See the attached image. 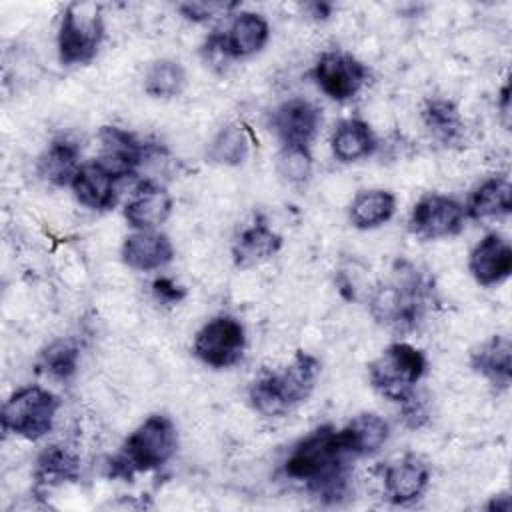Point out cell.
I'll return each instance as SVG.
<instances>
[{
	"label": "cell",
	"mask_w": 512,
	"mask_h": 512,
	"mask_svg": "<svg viewBox=\"0 0 512 512\" xmlns=\"http://www.w3.org/2000/svg\"><path fill=\"white\" fill-rule=\"evenodd\" d=\"M342 450L338 430L332 424H322L298 440L284 462V472L296 482H304L308 490L336 502L348 488V460Z\"/></svg>",
	"instance_id": "1"
},
{
	"label": "cell",
	"mask_w": 512,
	"mask_h": 512,
	"mask_svg": "<svg viewBox=\"0 0 512 512\" xmlns=\"http://www.w3.org/2000/svg\"><path fill=\"white\" fill-rule=\"evenodd\" d=\"M430 294V280L412 262L398 260L390 278L372 290L368 308L380 326L394 332H410L422 322Z\"/></svg>",
	"instance_id": "2"
},
{
	"label": "cell",
	"mask_w": 512,
	"mask_h": 512,
	"mask_svg": "<svg viewBox=\"0 0 512 512\" xmlns=\"http://www.w3.org/2000/svg\"><path fill=\"white\" fill-rule=\"evenodd\" d=\"M320 360L298 350L278 372H262L248 388L252 408L262 416H280L306 402L316 388Z\"/></svg>",
	"instance_id": "3"
},
{
	"label": "cell",
	"mask_w": 512,
	"mask_h": 512,
	"mask_svg": "<svg viewBox=\"0 0 512 512\" xmlns=\"http://www.w3.org/2000/svg\"><path fill=\"white\" fill-rule=\"evenodd\" d=\"M176 448L174 422L166 414H152L124 440L120 454L110 462V476L132 478L136 472L156 470L174 456Z\"/></svg>",
	"instance_id": "4"
},
{
	"label": "cell",
	"mask_w": 512,
	"mask_h": 512,
	"mask_svg": "<svg viewBox=\"0 0 512 512\" xmlns=\"http://www.w3.org/2000/svg\"><path fill=\"white\" fill-rule=\"evenodd\" d=\"M424 372V352L408 342H394L368 364V382L382 398L400 404L416 390Z\"/></svg>",
	"instance_id": "5"
},
{
	"label": "cell",
	"mask_w": 512,
	"mask_h": 512,
	"mask_svg": "<svg viewBox=\"0 0 512 512\" xmlns=\"http://www.w3.org/2000/svg\"><path fill=\"white\" fill-rule=\"evenodd\" d=\"M104 40L102 6L94 2H70L58 28V56L64 66L90 62Z\"/></svg>",
	"instance_id": "6"
},
{
	"label": "cell",
	"mask_w": 512,
	"mask_h": 512,
	"mask_svg": "<svg viewBox=\"0 0 512 512\" xmlns=\"http://www.w3.org/2000/svg\"><path fill=\"white\" fill-rule=\"evenodd\" d=\"M60 400L46 388L24 386L10 394L2 408V428L26 440L44 438L56 420Z\"/></svg>",
	"instance_id": "7"
},
{
	"label": "cell",
	"mask_w": 512,
	"mask_h": 512,
	"mask_svg": "<svg viewBox=\"0 0 512 512\" xmlns=\"http://www.w3.org/2000/svg\"><path fill=\"white\" fill-rule=\"evenodd\" d=\"M194 354L210 368H230L242 360L246 330L234 316L220 314L208 320L194 338Z\"/></svg>",
	"instance_id": "8"
},
{
	"label": "cell",
	"mask_w": 512,
	"mask_h": 512,
	"mask_svg": "<svg viewBox=\"0 0 512 512\" xmlns=\"http://www.w3.org/2000/svg\"><path fill=\"white\" fill-rule=\"evenodd\" d=\"M466 220L464 206L444 194L422 196L410 212V230L422 240L450 238L462 232Z\"/></svg>",
	"instance_id": "9"
},
{
	"label": "cell",
	"mask_w": 512,
	"mask_h": 512,
	"mask_svg": "<svg viewBox=\"0 0 512 512\" xmlns=\"http://www.w3.org/2000/svg\"><path fill=\"white\" fill-rule=\"evenodd\" d=\"M314 80L328 98L344 102L362 90L368 80V68L348 52L328 50L316 60Z\"/></svg>",
	"instance_id": "10"
},
{
	"label": "cell",
	"mask_w": 512,
	"mask_h": 512,
	"mask_svg": "<svg viewBox=\"0 0 512 512\" xmlns=\"http://www.w3.org/2000/svg\"><path fill=\"white\" fill-rule=\"evenodd\" d=\"M98 140L100 154L96 162L106 168L116 180L134 176L150 154L148 144L118 126H102L98 132Z\"/></svg>",
	"instance_id": "11"
},
{
	"label": "cell",
	"mask_w": 512,
	"mask_h": 512,
	"mask_svg": "<svg viewBox=\"0 0 512 512\" xmlns=\"http://www.w3.org/2000/svg\"><path fill=\"white\" fill-rule=\"evenodd\" d=\"M320 122V110L304 98H290L272 112V130L282 146H310Z\"/></svg>",
	"instance_id": "12"
},
{
	"label": "cell",
	"mask_w": 512,
	"mask_h": 512,
	"mask_svg": "<svg viewBox=\"0 0 512 512\" xmlns=\"http://www.w3.org/2000/svg\"><path fill=\"white\" fill-rule=\"evenodd\" d=\"M468 270L480 286L502 284L512 272V248L496 232L486 234L470 252Z\"/></svg>",
	"instance_id": "13"
},
{
	"label": "cell",
	"mask_w": 512,
	"mask_h": 512,
	"mask_svg": "<svg viewBox=\"0 0 512 512\" xmlns=\"http://www.w3.org/2000/svg\"><path fill=\"white\" fill-rule=\"evenodd\" d=\"M428 482L430 468L414 454L398 458L384 470V492L392 504H410L418 500L428 488Z\"/></svg>",
	"instance_id": "14"
},
{
	"label": "cell",
	"mask_w": 512,
	"mask_h": 512,
	"mask_svg": "<svg viewBox=\"0 0 512 512\" xmlns=\"http://www.w3.org/2000/svg\"><path fill=\"white\" fill-rule=\"evenodd\" d=\"M120 256L128 268L138 272H152L172 262L174 246L162 232L134 230L124 238Z\"/></svg>",
	"instance_id": "15"
},
{
	"label": "cell",
	"mask_w": 512,
	"mask_h": 512,
	"mask_svg": "<svg viewBox=\"0 0 512 512\" xmlns=\"http://www.w3.org/2000/svg\"><path fill=\"white\" fill-rule=\"evenodd\" d=\"M172 212L170 192L156 182H142L124 206V218L134 230H154Z\"/></svg>",
	"instance_id": "16"
},
{
	"label": "cell",
	"mask_w": 512,
	"mask_h": 512,
	"mask_svg": "<svg viewBox=\"0 0 512 512\" xmlns=\"http://www.w3.org/2000/svg\"><path fill=\"white\" fill-rule=\"evenodd\" d=\"M470 366L494 388L508 390L512 382V342L504 334H494L470 352Z\"/></svg>",
	"instance_id": "17"
},
{
	"label": "cell",
	"mask_w": 512,
	"mask_h": 512,
	"mask_svg": "<svg viewBox=\"0 0 512 512\" xmlns=\"http://www.w3.org/2000/svg\"><path fill=\"white\" fill-rule=\"evenodd\" d=\"M388 436V422L374 412H360L338 430L340 446L350 458L376 454L386 444Z\"/></svg>",
	"instance_id": "18"
},
{
	"label": "cell",
	"mask_w": 512,
	"mask_h": 512,
	"mask_svg": "<svg viewBox=\"0 0 512 512\" xmlns=\"http://www.w3.org/2000/svg\"><path fill=\"white\" fill-rule=\"evenodd\" d=\"M116 182L118 180L94 160L80 166L70 188L82 206L104 212L116 204Z\"/></svg>",
	"instance_id": "19"
},
{
	"label": "cell",
	"mask_w": 512,
	"mask_h": 512,
	"mask_svg": "<svg viewBox=\"0 0 512 512\" xmlns=\"http://www.w3.org/2000/svg\"><path fill=\"white\" fill-rule=\"evenodd\" d=\"M270 38V26L258 12H240L222 34V44L228 58H248L260 52Z\"/></svg>",
	"instance_id": "20"
},
{
	"label": "cell",
	"mask_w": 512,
	"mask_h": 512,
	"mask_svg": "<svg viewBox=\"0 0 512 512\" xmlns=\"http://www.w3.org/2000/svg\"><path fill=\"white\" fill-rule=\"evenodd\" d=\"M282 248V236L272 230L264 218L244 228L232 244V260L238 268H250L262 264L278 254Z\"/></svg>",
	"instance_id": "21"
},
{
	"label": "cell",
	"mask_w": 512,
	"mask_h": 512,
	"mask_svg": "<svg viewBox=\"0 0 512 512\" xmlns=\"http://www.w3.org/2000/svg\"><path fill=\"white\" fill-rule=\"evenodd\" d=\"M80 476L78 454L64 444L46 446L34 466V480L38 490H50L66 482H74Z\"/></svg>",
	"instance_id": "22"
},
{
	"label": "cell",
	"mask_w": 512,
	"mask_h": 512,
	"mask_svg": "<svg viewBox=\"0 0 512 512\" xmlns=\"http://www.w3.org/2000/svg\"><path fill=\"white\" fill-rule=\"evenodd\" d=\"M512 210V188L506 176H492L484 180L468 198L464 206L466 216L472 220L504 218Z\"/></svg>",
	"instance_id": "23"
},
{
	"label": "cell",
	"mask_w": 512,
	"mask_h": 512,
	"mask_svg": "<svg viewBox=\"0 0 512 512\" xmlns=\"http://www.w3.org/2000/svg\"><path fill=\"white\" fill-rule=\"evenodd\" d=\"M330 148L336 160L340 162H358L368 158L376 148V136L368 122L360 118H348L338 122L332 132Z\"/></svg>",
	"instance_id": "24"
},
{
	"label": "cell",
	"mask_w": 512,
	"mask_h": 512,
	"mask_svg": "<svg viewBox=\"0 0 512 512\" xmlns=\"http://www.w3.org/2000/svg\"><path fill=\"white\" fill-rule=\"evenodd\" d=\"M422 122L428 134L444 146L458 144L464 136L462 114L448 98H428L422 108Z\"/></svg>",
	"instance_id": "25"
},
{
	"label": "cell",
	"mask_w": 512,
	"mask_h": 512,
	"mask_svg": "<svg viewBox=\"0 0 512 512\" xmlns=\"http://www.w3.org/2000/svg\"><path fill=\"white\" fill-rule=\"evenodd\" d=\"M396 210V198L392 192L382 188L360 190L350 202V222L358 230H374L386 224Z\"/></svg>",
	"instance_id": "26"
},
{
	"label": "cell",
	"mask_w": 512,
	"mask_h": 512,
	"mask_svg": "<svg viewBox=\"0 0 512 512\" xmlns=\"http://www.w3.org/2000/svg\"><path fill=\"white\" fill-rule=\"evenodd\" d=\"M80 166V150L72 140L66 138L54 140L38 162L40 176L54 186H70Z\"/></svg>",
	"instance_id": "27"
},
{
	"label": "cell",
	"mask_w": 512,
	"mask_h": 512,
	"mask_svg": "<svg viewBox=\"0 0 512 512\" xmlns=\"http://www.w3.org/2000/svg\"><path fill=\"white\" fill-rule=\"evenodd\" d=\"M250 136L244 124H226L208 144L206 156L212 164L238 166L248 158Z\"/></svg>",
	"instance_id": "28"
},
{
	"label": "cell",
	"mask_w": 512,
	"mask_h": 512,
	"mask_svg": "<svg viewBox=\"0 0 512 512\" xmlns=\"http://www.w3.org/2000/svg\"><path fill=\"white\" fill-rule=\"evenodd\" d=\"M186 84V70L178 60L160 58L144 74V92L152 98H174Z\"/></svg>",
	"instance_id": "29"
},
{
	"label": "cell",
	"mask_w": 512,
	"mask_h": 512,
	"mask_svg": "<svg viewBox=\"0 0 512 512\" xmlns=\"http://www.w3.org/2000/svg\"><path fill=\"white\" fill-rule=\"evenodd\" d=\"M80 362V350L74 340L60 338L50 342L38 356V372H44L46 376L54 380H70Z\"/></svg>",
	"instance_id": "30"
},
{
	"label": "cell",
	"mask_w": 512,
	"mask_h": 512,
	"mask_svg": "<svg viewBox=\"0 0 512 512\" xmlns=\"http://www.w3.org/2000/svg\"><path fill=\"white\" fill-rule=\"evenodd\" d=\"M278 172L292 184H302L312 174L310 146H282L276 158Z\"/></svg>",
	"instance_id": "31"
},
{
	"label": "cell",
	"mask_w": 512,
	"mask_h": 512,
	"mask_svg": "<svg viewBox=\"0 0 512 512\" xmlns=\"http://www.w3.org/2000/svg\"><path fill=\"white\" fill-rule=\"evenodd\" d=\"M236 2H184L178 4V12L192 22H208L218 16H226L230 10H234Z\"/></svg>",
	"instance_id": "32"
},
{
	"label": "cell",
	"mask_w": 512,
	"mask_h": 512,
	"mask_svg": "<svg viewBox=\"0 0 512 512\" xmlns=\"http://www.w3.org/2000/svg\"><path fill=\"white\" fill-rule=\"evenodd\" d=\"M400 416L408 428H422L430 420L428 402L414 390L406 400L400 402Z\"/></svg>",
	"instance_id": "33"
},
{
	"label": "cell",
	"mask_w": 512,
	"mask_h": 512,
	"mask_svg": "<svg viewBox=\"0 0 512 512\" xmlns=\"http://www.w3.org/2000/svg\"><path fill=\"white\" fill-rule=\"evenodd\" d=\"M152 294L160 304H178L186 298V288L168 276H160L152 282Z\"/></svg>",
	"instance_id": "34"
},
{
	"label": "cell",
	"mask_w": 512,
	"mask_h": 512,
	"mask_svg": "<svg viewBox=\"0 0 512 512\" xmlns=\"http://www.w3.org/2000/svg\"><path fill=\"white\" fill-rule=\"evenodd\" d=\"M308 16H312L314 20H328L332 16V4L330 2H310L304 6Z\"/></svg>",
	"instance_id": "35"
},
{
	"label": "cell",
	"mask_w": 512,
	"mask_h": 512,
	"mask_svg": "<svg viewBox=\"0 0 512 512\" xmlns=\"http://www.w3.org/2000/svg\"><path fill=\"white\" fill-rule=\"evenodd\" d=\"M500 110L504 116V124L508 126V116H510V86L504 84L502 92H500Z\"/></svg>",
	"instance_id": "36"
},
{
	"label": "cell",
	"mask_w": 512,
	"mask_h": 512,
	"mask_svg": "<svg viewBox=\"0 0 512 512\" xmlns=\"http://www.w3.org/2000/svg\"><path fill=\"white\" fill-rule=\"evenodd\" d=\"M488 510H498V512H508L510 510V496L508 494H498L492 498L488 504Z\"/></svg>",
	"instance_id": "37"
}]
</instances>
